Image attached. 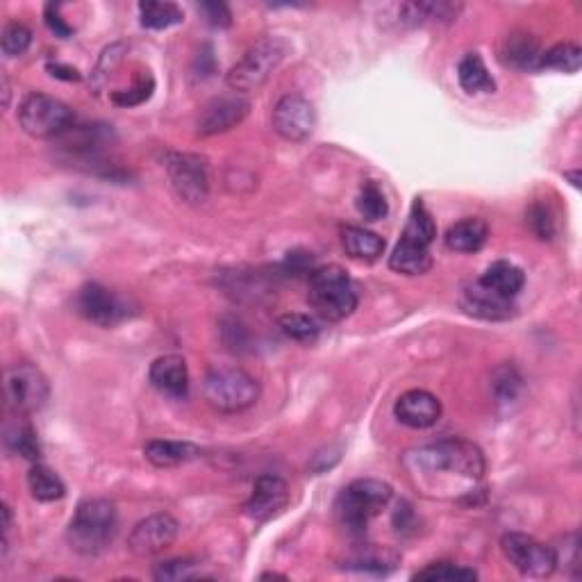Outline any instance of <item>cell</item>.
I'll list each match as a JSON object with an SVG mask.
<instances>
[{
  "mask_svg": "<svg viewBox=\"0 0 582 582\" xmlns=\"http://www.w3.org/2000/svg\"><path fill=\"white\" fill-rule=\"evenodd\" d=\"M32 44V32L19 21L7 23L3 28V37H0V48L7 57H21Z\"/></svg>",
  "mask_w": 582,
  "mask_h": 582,
  "instance_id": "obj_36",
  "label": "cell"
},
{
  "mask_svg": "<svg viewBox=\"0 0 582 582\" xmlns=\"http://www.w3.org/2000/svg\"><path fill=\"white\" fill-rule=\"evenodd\" d=\"M76 307L82 317L101 328L119 326V323L128 317L126 303H123L114 291L98 285V282H87V285L78 291Z\"/></svg>",
  "mask_w": 582,
  "mask_h": 582,
  "instance_id": "obj_13",
  "label": "cell"
},
{
  "mask_svg": "<svg viewBox=\"0 0 582 582\" xmlns=\"http://www.w3.org/2000/svg\"><path fill=\"white\" fill-rule=\"evenodd\" d=\"M487 237H489L487 223L478 219V216H469V219L453 223V226L446 230L444 241L448 251L478 253L480 248L487 244Z\"/></svg>",
  "mask_w": 582,
  "mask_h": 582,
  "instance_id": "obj_21",
  "label": "cell"
},
{
  "mask_svg": "<svg viewBox=\"0 0 582 582\" xmlns=\"http://www.w3.org/2000/svg\"><path fill=\"white\" fill-rule=\"evenodd\" d=\"M116 535V507L105 498H89L78 505L66 528V539L80 555H98Z\"/></svg>",
  "mask_w": 582,
  "mask_h": 582,
  "instance_id": "obj_2",
  "label": "cell"
},
{
  "mask_svg": "<svg viewBox=\"0 0 582 582\" xmlns=\"http://www.w3.org/2000/svg\"><path fill=\"white\" fill-rule=\"evenodd\" d=\"M407 478L423 496L444 501H476L485 480V455L467 439L412 448L403 455Z\"/></svg>",
  "mask_w": 582,
  "mask_h": 582,
  "instance_id": "obj_1",
  "label": "cell"
},
{
  "mask_svg": "<svg viewBox=\"0 0 582 582\" xmlns=\"http://www.w3.org/2000/svg\"><path fill=\"white\" fill-rule=\"evenodd\" d=\"M414 580H423V582H473L478 580V573L462 567V564H453V562H435L428 564L426 569H421L414 573Z\"/></svg>",
  "mask_w": 582,
  "mask_h": 582,
  "instance_id": "obj_33",
  "label": "cell"
},
{
  "mask_svg": "<svg viewBox=\"0 0 582 582\" xmlns=\"http://www.w3.org/2000/svg\"><path fill=\"white\" fill-rule=\"evenodd\" d=\"M501 548L507 562L526 578H548L557 569L555 548L523 532H507L501 537Z\"/></svg>",
  "mask_w": 582,
  "mask_h": 582,
  "instance_id": "obj_10",
  "label": "cell"
},
{
  "mask_svg": "<svg viewBox=\"0 0 582 582\" xmlns=\"http://www.w3.org/2000/svg\"><path fill=\"white\" fill-rule=\"evenodd\" d=\"M289 505V487L287 482L273 473L260 476L253 485V494L244 505V512L257 523H266L276 519L278 514L285 512Z\"/></svg>",
  "mask_w": 582,
  "mask_h": 582,
  "instance_id": "obj_14",
  "label": "cell"
},
{
  "mask_svg": "<svg viewBox=\"0 0 582 582\" xmlns=\"http://www.w3.org/2000/svg\"><path fill=\"white\" fill-rule=\"evenodd\" d=\"M180 523L166 512L151 514V517L141 519L135 528H132L128 537V548L139 557L160 555L166 548H171L178 539Z\"/></svg>",
  "mask_w": 582,
  "mask_h": 582,
  "instance_id": "obj_12",
  "label": "cell"
},
{
  "mask_svg": "<svg viewBox=\"0 0 582 582\" xmlns=\"http://www.w3.org/2000/svg\"><path fill=\"white\" fill-rule=\"evenodd\" d=\"M539 57H542L539 44L530 35H526V32H512V35H507L501 51V60L507 66L519 71H537Z\"/></svg>",
  "mask_w": 582,
  "mask_h": 582,
  "instance_id": "obj_24",
  "label": "cell"
},
{
  "mask_svg": "<svg viewBox=\"0 0 582 582\" xmlns=\"http://www.w3.org/2000/svg\"><path fill=\"white\" fill-rule=\"evenodd\" d=\"M478 285H482L489 291H494L496 296L507 298V301H514L519 296V291L526 285V273H523L517 264L498 260L489 269L482 273L476 280Z\"/></svg>",
  "mask_w": 582,
  "mask_h": 582,
  "instance_id": "obj_19",
  "label": "cell"
},
{
  "mask_svg": "<svg viewBox=\"0 0 582 582\" xmlns=\"http://www.w3.org/2000/svg\"><path fill=\"white\" fill-rule=\"evenodd\" d=\"M582 66V48L573 41H562L548 48L539 57V69H553L562 73H576Z\"/></svg>",
  "mask_w": 582,
  "mask_h": 582,
  "instance_id": "obj_29",
  "label": "cell"
},
{
  "mask_svg": "<svg viewBox=\"0 0 582 582\" xmlns=\"http://www.w3.org/2000/svg\"><path fill=\"white\" fill-rule=\"evenodd\" d=\"M28 487H30V494L41 503L60 501V498H64V494H66L62 478L57 476L53 469L44 467V464H35V467L30 469Z\"/></svg>",
  "mask_w": 582,
  "mask_h": 582,
  "instance_id": "obj_28",
  "label": "cell"
},
{
  "mask_svg": "<svg viewBox=\"0 0 582 582\" xmlns=\"http://www.w3.org/2000/svg\"><path fill=\"white\" fill-rule=\"evenodd\" d=\"M19 123L23 132H28L35 139H53L62 137L73 128L76 114L60 98L41 94L26 96V101L19 107Z\"/></svg>",
  "mask_w": 582,
  "mask_h": 582,
  "instance_id": "obj_7",
  "label": "cell"
},
{
  "mask_svg": "<svg viewBox=\"0 0 582 582\" xmlns=\"http://www.w3.org/2000/svg\"><path fill=\"white\" fill-rule=\"evenodd\" d=\"M528 223H530L532 232H535L539 239H551L553 237L555 226H553L551 212H548L544 205L537 203V205L530 207V210H528Z\"/></svg>",
  "mask_w": 582,
  "mask_h": 582,
  "instance_id": "obj_39",
  "label": "cell"
},
{
  "mask_svg": "<svg viewBox=\"0 0 582 582\" xmlns=\"http://www.w3.org/2000/svg\"><path fill=\"white\" fill-rule=\"evenodd\" d=\"M44 19H46V26L51 28V32H55V37L66 39L73 35V28L60 16V5H53V3L48 5Z\"/></svg>",
  "mask_w": 582,
  "mask_h": 582,
  "instance_id": "obj_41",
  "label": "cell"
},
{
  "mask_svg": "<svg viewBox=\"0 0 582 582\" xmlns=\"http://www.w3.org/2000/svg\"><path fill=\"white\" fill-rule=\"evenodd\" d=\"M462 12L460 3H403L398 7V19L405 26H426V23H451Z\"/></svg>",
  "mask_w": 582,
  "mask_h": 582,
  "instance_id": "obj_20",
  "label": "cell"
},
{
  "mask_svg": "<svg viewBox=\"0 0 582 582\" xmlns=\"http://www.w3.org/2000/svg\"><path fill=\"white\" fill-rule=\"evenodd\" d=\"M123 53H126V44H112L110 48H105L103 51L94 73H91V85H94L96 94H98V89L105 87V82L110 80V76L116 71V66L121 64Z\"/></svg>",
  "mask_w": 582,
  "mask_h": 582,
  "instance_id": "obj_38",
  "label": "cell"
},
{
  "mask_svg": "<svg viewBox=\"0 0 582 582\" xmlns=\"http://www.w3.org/2000/svg\"><path fill=\"white\" fill-rule=\"evenodd\" d=\"M164 169L169 173L171 187L180 201L201 205L210 196V166L201 155L166 153Z\"/></svg>",
  "mask_w": 582,
  "mask_h": 582,
  "instance_id": "obj_8",
  "label": "cell"
},
{
  "mask_svg": "<svg viewBox=\"0 0 582 582\" xmlns=\"http://www.w3.org/2000/svg\"><path fill=\"white\" fill-rule=\"evenodd\" d=\"M389 266L396 273L403 276H423L432 269V255L428 246H421L417 241L401 237L398 241L392 257H389Z\"/></svg>",
  "mask_w": 582,
  "mask_h": 582,
  "instance_id": "obj_23",
  "label": "cell"
},
{
  "mask_svg": "<svg viewBox=\"0 0 582 582\" xmlns=\"http://www.w3.org/2000/svg\"><path fill=\"white\" fill-rule=\"evenodd\" d=\"M51 387L44 373L30 362H16L5 371V396L16 414H35L46 405Z\"/></svg>",
  "mask_w": 582,
  "mask_h": 582,
  "instance_id": "obj_9",
  "label": "cell"
},
{
  "mask_svg": "<svg viewBox=\"0 0 582 582\" xmlns=\"http://www.w3.org/2000/svg\"><path fill=\"white\" fill-rule=\"evenodd\" d=\"M357 212L367 221H382L389 214L387 198L373 180H367L362 185L360 196H357Z\"/></svg>",
  "mask_w": 582,
  "mask_h": 582,
  "instance_id": "obj_34",
  "label": "cell"
},
{
  "mask_svg": "<svg viewBox=\"0 0 582 582\" xmlns=\"http://www.w3.org/2000/svg\"><path fill=\"white\" fill-rule=\"evenodd\" d=\"M273 130L278 135L291 141V144H301V141L310 139L317 130V110L307 98L298 94H287L273 107Z\"/></svg>",
  "mask_w": 582,
  "mask_h": 582,
  "instance_id": "obj_11",
  "label": "cell"
},
{
  "mask_svg": "<svg viewBox=\"0 0 582 582\" xmlns=\"http://www.w3.org/2000/svg\"><path fill=\"white\" fill-rule=\"evenodd\" d=\"M198 10L203 12L205 21L210 23L212 28H228L232 23V14L228 10V5H223V3H203Z\"/></svg>",
  "mask_w": 582,
  "mask_h": 582,
  "instance_id": "obj_40",
  "label": "cell"
},
{
  "mask_svg": "<svg viewBox=\"0 0 582 582\" xmlns=\"http://www.w3.org/2000/svg\"><path fill=\"white\" fill-rule=\"evenodd\" d=\"M153 89H155V80L151 73L146 71L144 76H139L135 82H132V87L114 91L110 98H112V103L119 107H135V105L146 103L148 98L153 96Z\"/></svg>",
  "mask_w": 582,
  "mask_h": 582,
  "instance_id": "obj_35",
  "label": "cell"
},
{
  "mask_svg": "<svg viewBox=\"0 0 582 582\" xmlns=\"http://www.w3.org/2000/svg\"><path fill=\"white\" fill-rule=\"evenodd\" d=\"M5 444L12 453L26 457L30 462H37L41 457V446L35 428L30 423H14L5 430Z\"/></svg>",
  "mask_w": 582,
  "mask_h": 582,
  "instance_id": "obj_30",
  "label": "cell"
},
{
  "mask_svg": "<svg viewBox=\"0 0 582 582\" xmlns=\"http://www.w3.org/2000/svg\"><path fill=\"white\" fill-rule=\"evenodd\" d=\"M278 326L289 339H294V342H301V344H314L321 335L319 321L310 317V314H298V312L282 314Z\"/></svg>",
  "mask_w": 582,
  "mask_h": 582,
  "instance_id": "obj_31",
  "label": "cell"
},
{
  "mask_svg": "<svg viewBox=\"0 0 582 582\" xmlns=\"http://www.w3.org/2000/svg\"><path fill=\"white\" fill-rule=\"evenodd\" d=\"M310 305L323 321L339 323L357 310V291L348 273L337 264L319 266L310 276Z\"/></svg>",
  "mask_w": 582,
  "mask_h": 582,
  "instance_id": "obj_4",
  "label": "cell"
},
{
  "mask_svg": "<svg viewBox=\"0 0 582 582\" xmlns=\"http://www.w3.org/2000/svg\"><path fill=\"white\" fill-rule=\"evenodd\" d=\"M494 394L498 403H514L521 394V376L517 369L505 364V367L494 371Z\"/></svg>",
  "mask_w": 582,
  "mask_h": 582,
  "instance_id": "obj_37",
  "label": "cell"
},
{
  "mask_svg": "<svg viewBox=\"0 0 582 582\" xmlns=\"http://www.w3.org/2000/svg\"><path fill=\"white\" fill-rule=\"evenodd\" d=\"M460 305L464 312L471 314V317L485 321H507L517 314V305H514V301L496 296L494 291L485 289L478 285V282H471L469 287H464Z\"/></svg>",
  "mask_w": 582,
  "mask_h": 582,
  "instance_id": "obj_17",
  "label": "cell"
},
{
  "mask_svg": "<svg viewBox=\"0 0 582 582\" xmlns=\"http://www.w3.org/2000/svg\"><path fill=\"white\" fill-rule=\"evenodd\" d=\"M251 112V103L246 98L237 96H221L205 107L201 119L196 123L198 137H214L223 135L232 128H237L241 121Z\"/></svg>",
  "mask_w": 582,
  "mask_h": 582,
  "instance_id": "obj_15",
  "label": "cell"
},
{
  "mask_svg": "<svg viewBox=\"0 0 582 582\" xmlns=\"http://www.w3.org/2000/svg\"><path fill=\"white\" fill-rule=\"evenodd\" d=\"M151 385L171 398H185L189 392L187 362L180 355H162L151 364L148 371Z\"/></svg>",
  "mask_w": 582,
  "mask_h": 582,
  "instance_id": "obj_18",
  "label": "cell"
},
{
  "mask_svg": "<svg viewBox=\"0 0 582 582\" xmlns=\"http://www.w3.org/2000/svg\"><path fill=\"white\" fill-rule=\"evenodd\" d=\"M203 564L191 560V557H176V560H166L155 564L153 578L160 582H180V580H198L203 576Z\"/></svg>",
  "mask_w": 582,
  "mask_h": 582,
  "instance_id": "obj_32",
  "label": "cell"
},
{
  "mask_svg": "<svg viewBox=\"0 0 582 582\" xmlns=\"http://www.w3.org/2000/svg\"><path fill=\"white\" fill-rule=\"evenodd\" d=\"M10 105V82H7V76H3V107Z\"/></svg>",
  "mask_w": 582,
  "mask_h": 582,
  "instance_id": "obj_43",
  "label": "cell"
},
{
  "mask_svg": "<svg viewBox=\"0 0 582 582\" xmlns=\"http://www.w3.org/2000/svg\"><path fill=\"white\" fill-rule=\"evenodd\" d=\"M46 69H48V73H51L53 78H60V80H66V82H78L80 80V73H78V69H73V66H66V64H60V62H48Z\"/></svg>",
  "mask_w": 582,
  "mask_h": 582,
  "instance_id": "obj_42",
  "label": "cell"
},
{
  "mask_svg": "<svg viewBox=\"0 0 582 582\" xmlns=\"http://www.w3.org/2000/svg\"><path fill=\"white\" fill-rule=\"evenodd\" d=\"M139 19L141 26L148 30H169L173 26H180L185 21V14L173 3L146 0V3H139Z\"/></svg>",
  "mask_w": 582,
  "mask_h": 582,
  "instance_id": "obj_27",
  "label": "cell"
},
{
  "mask_svg": "<svg viewBox=\"0 0 582 582\" xmlns=\"http://www.w3.org/2000/svg\"><path fill=\"white\" fill-rule=\"evenodd\" d=\"M392 496L394 492L387 482L376 478L353 480L351 485L344 487L342 494L337 496L335 514L339 523H342L351 535H362L371 519H376L389 505Z\"/></svg>",
  "mask_w": 582,
  "mask_h": 582,
  "instance_id": "obj_3",
  "label": "cell"
},
{
  "mask_svg": "<svg viewBox=\"0 0 582 582\" xmlns=\"http://www.w3.org/2000/svg\"><path fill=\"white\" fill-rule=\"evenodd\" d=\"M394 414L403 426L426 430L442 419V401L426 389H410L396 401Z\"/></svg>",
  "mask_w": 582,
  "mask_h": 582,
  "instance_id": "obj_16",
  "label": "cell"
},
{
  "mask_svg": "<svg viewBox=\"0 0 582 582\" xmlns=\"http://www.w3.org/2000/svg\"><path fill=\"white\" fill-rule=\"evenodd\" d=\"M203 394L216 412L237 414L260 401V382L239 367H216L205 376Z\"/></svg>",
  "mask_w": 582,
  "mask_h": 582,
  "instance_id": "obj_5",
  "label": "cell"
},
{
  "mask_svg": "<svg viewBox=\"0 0 582 582\" xmlns=\"http://www.w3.org/2000/svg\"><path fill=\"white\" fill-rule=\"evenodd\" d=\"M287 41L280 37H262L248 48L244 57L232 66L226 76V85L237 94H251L273 76L282 60L287 57Z\"/></svg>",
  "mask_w": 582,
  "mask_h": 582,
  "instance_id": "obj_6",
  "label": "cell"
},
{
  "mask_svg": "<svg viewBox=\"0 0 582 582\" xmlns=\"http://www.w3.org/2000/svg\"><path fill=\"white\" fill-rule=\"evenodd\" d=\"M342 244L353 260L376 262L385 253V239L360 226L342 228Z\"/></svg>",
  "mask_w": 582,
  "mask_h": 582,
  "instance_id": "obj_25",
  "label": "cell"
},
{
  "mask_svg": "<svg viewBox=\"0 0 582 582\" xmlns=\"http://www.w3.org/2000/svg\"><path fill=\"white\" fill-rule=\"evenodd\" d=\"M146 460L157 469H173L180 464L196 460L201 451L189 442H173V439H155L144 446Z\"/></svg>",
  "mask_w": 582,
  "mask_h": 582,
  "instance_id": "obj_22",
  "label": "cell"
},
{
  "mask_svg": "<svg viewBox=\"0 0 582 582\" xmlns=\"http://www.w3.org/2000/svg\"><path fill=\"white\" fill-rule=\"evenodd\" d=\"M457 80L467 94H492L496 82L478 53H467L457 64Z\"/></svg>",
  "mask_w": 582,
  "mask_h": 582,
  "instance_id": "obj_26",
  "label": "cell"
}]
</instances>
